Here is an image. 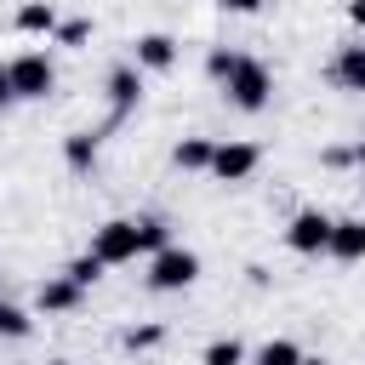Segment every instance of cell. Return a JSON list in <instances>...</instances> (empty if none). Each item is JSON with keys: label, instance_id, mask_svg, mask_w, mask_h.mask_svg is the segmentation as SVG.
I'll return each mask as SVG.
<instances>
[{"label": "cell", "instance_id": "cell-4", "mask_svg": "<svg viewBox=\"0 0 365 365\" xmlns=\"http://www.w3.org/2000/svg\"><path fill=\"white\" fill-rule=\"evenodd\" d=\"M91 257H97L103 268H120V262L143 257V251H137V217H108V222L91 234Z\"/></svg>", "mask_w": 365, "mask_h": 365}, {"label": "cell", "instance_id": "cell-19", "mask_svg": "<svg viewBox=\"0 0 365 365\" xmlns=\"http://www.w3.org/2000/svg\"><path fill=\"white\" fill-rule=\"evenodd\" d=\"M63 274H68V279H74V285H80V291H86V285H97V279H103V262H97V257H91V251H86V257H74V262H68V268H63Z\"/></svg>", "mask_w": 365, "mask_h": 365}, {"label": "cell", "instance_id": "cell-24", "mask_svg": "<svg viewBox=\"0 0 365 365\" xmlns=\"http://www.w3.org/2000/svg\"><path fill=\"white\" fill-rule=\"evenodd\" d=\"M11 103H17V97H11V74H6V63H0V114H6Z\"/></svg>", "mask_w": 365, "mask_h": 365}, {"label": "cell", "instance_id": "cell-1", "mask_svg": "<svg viewBox=\"0 0 365 365\" xmlns=\"http://www.w3.org/2000/svg\"><path fill=\"white\" fill-rule=\"evenodd\" d=\"M222 97L240 108V114H262L268 108V97H274V74L257 63V57H234V68H228V80H222Z\"/></svg>", "mask_w": 365, "mask_h": 365}, {"label": "cell", "instance_id": "cell-25", "mask_svg": "<svg viewBox=\"0 0 365 365\" xmlns=\"http://www.w3.org/2000/svg\"><path fill=\"white\" fill-rule=\"evenodd\" d=\"M348 23H354V29H365V0H348Z\"/></svg>", "mask_w": 365, "mask_h": 365}, {"label": "cell", "instance_id": "cell-13", "mask_svg": "<svg viewBox=\"0 0 365 365\" xmlns=\"http://www.w3.org/2000/svg\"><path fill=\"white\" fill-rule=\"evenodd\" d=\"M211 148H217L211 137H182V143L171 148V165H177V171H211Z\"/></svg>", "mask_w": 365, "mask_h": 365}, {"label": "cell", "instance_id": "cell-18", "mask_svg": "<svg viewBox=\"0 0 365 365\" xmlns=\"http://www.w3.org/2000/svg\"><path fill=\"white\" fill-rule=\"evenodd\" d=\"M165 245H171L165 222H160V217H137V251H148V257H154V251H165Z\"/></svg>", "mask_w": 365, "mask_h": 365}, {"label": "cell", "instance_id": "cell-3", "mask_svg": "<svg viewBox=\"0 0 365 365\" xmlns=\"http://www.w3.org/2000/svg\"><path fill=\"white\" fill-rule=\"evenodd\" d=\"M200 279V257L188 245H165L148 257V291H188Z\"/></svg>", "mask_w": 365, "mask_h": 365}, {"label": "cell", "instance_id": "cell-17", "mask_svg": "<svg viewBox=\"0 0 365 365\" xmlns=\"http://www.w3.org/2000/svg\"><path fill=\"white\" fill-rule=\"evenodd\" d=\"M63 154H68L74 171H91V160H97V137H91V131H74V137L63 143Z\"/></svg>", "mask_w": 365, "mask_h": 365}, {"label": "cell", "instance_id": "cell-16", "mask_svg": "<svg viewBox=\"0 0 365 365\" xmlns=\"http://www.w3.org/2000/svg\"><path fill=\"white\" fill-rule=\"evenodd\" d=\"M257 365H302V348L291 336H274V342L257 348Z\"/></svg>", "mask_w": 365, "mask_h": 365}, {"label": "cell", "instance_id": "cell-6", "mask_svg": "<svg viewBox=\"0 0 365 365\" xmlns=\"http://www.w3.org/2000/svg\"><path fill=\"white\" fill-rule=\"evenodd\" d=\"M331 222L336 217H325V211H297L291 217V228H285V245L297 251V257H325V240H331Z\"/></svg>", "mask_w": 365, "mask_h": 365}, {"label": "cell", "instance_id": "cell-8", "mask_svg": "<svg viewBox=\"0 0 365 365\" xmlns=\"http://www.w3.org/2000/svg\"><path fill=\"white\" fill-rule=\"evenodd\" d=\"M177 63V40L171 34H137V57H131V68H148V74H165Z\"/></svg>", "mask_w": 365, "mask_h": 365}, {"label": "cell", "instance_id": "cell-14", "mask_svg": "<svg viewBox=\"0 0 365 365\" xmlns=\"http://www.w3.org/2000/svg\"><path fill=\"white\" fill-rule=\"evenodd\" d=\"M200 365H245V342L240 336H217V342H205Z\"/></svg>", "mask_w": 365, "mask_h": 365}, {"label": "cell", "instance_id": "cell-21", "mask_svg": "<svg viewBox=\"0 0 365 365\" xmlns=\"http://www.w3.org/2000/svg\"><path fill=\"white\" fill-rule=\"evenodd\" d=\"M165 342V325H131L125 331V348H160Z\"/></svg>", "mask_w": 365, "mask_h": 365}, {"label": "cell", "instance_id": "cell-28", "mask_svg": "<svg viewBox=\"0 0 365 365\" xmlns=\"http://www.w3.org/2000/svg\"><path fill=\"white\" fill-rule=\"evenodd\" d=\"M51 365H74V359H51Z\"/></svg>", "mask_w": 365, "mask_h": 365}, {"label": "cell", "instance_id": "cell-7", "mask_svg": "<svg viewBox=\"0 0 365 365\" xmlns=\"http://www.w3.org/2000/svg\"><path fill=\"white\" fill-rule=\"evenodd\" d=\"M325 257H336V262H365V217H342V222H331Z\"/></svg>", "mask_w": 365, "mask_h": 365}, {"label": "cell", "instance_id": "cell-22", "mask_svg": "<svg viewBox=\"0 0 365 365\" xmlns=\"http://www.w3.org/2000/svg\"><path fill=\"white\" fill-rule=\"evenodd\" d=\"M234 57H240V51H222V46H217V51L205 57V68H211V80H217V86L228 80V68H234Z\"/></svg>", "mask_w": 365, "mask_h": 365}, {"label": "cell", "instance_id": "cell-26", "mask_svg": "<svg viewBox=\"0 0 365 365\" xmlns=\"http://www.w3.org/2000/svg\"><path fill=\"white\" fill-rule=\"evenodd\" d=\"M354 160H359V165H365V137H359V143H354Z\"/></svg>", "mask_w": 365, "mask_h": 365}, {"label": "cell", "instance_id": "cell-9", "mask_svg": "<svg viewBox=\"0 0 365 365\" xmlns=\"http://www.w3.org/2000/svg\"><path fill=\"white\" fill-rule=\"evenodd\" d=\"M108 103H114V120H125V114L143 103V68L120 63V68L108 74Z\"/></svg>", "mask_w": 365, "mask_h": 365}, {"label": "cell", "instance_id": "cell-27", "mask_svg": "<svg viewBox=\"0 0 365 365\" xmlns=\"http://www.w3.org/2000/svg\"><path fill=\"white\" fill-rule=\"evenodd\" d=\"M302 365H325V359H308V354H302Z\"/></svg>", "mask_w": 365, "mask_h": 365}, {"label": "cell", "instance_id": "cell-2", "mask_svg": "<svg viewBox=\"0 0 365 365\" xmlns=\"http://www.w3.org/2000/svg\"><path fill=\"white\" fill-rule=\"evenodd\" d=\"M6 74H11V97H17V103H46L51 86H57V68H51L46 51H23V57H11Z\"/></svg>", "mask_w": 365, "mask_h": 365}, {"label": "cell", "instance_id": "cell-20", "mask_svg": "<svg viewBox=\"0 0 365 365\" xmlns=\"http://www.w3.org/2000/svg\"><path fill=\"white\" fill-rule=\"evenodd\" d=\"M51 40H57V46H86V40H91V23H86V17H68V23H57Z\"/></svg>", "mask_w": 365, "mask_h": 365}, {"label": "cell", "instance_id": "cell-5", "mask_svg": "<svg viewBox=\"0 0 365 365\" xmlns=\"http://www.w3.org/2000/svg\"><path fill=\"white\" fill-rule=\"evenodd\" d=\"M257 165H262V148H257V143H240V137H234V143H217V148H211V177H217V182H245Z\"/></svg>", "mask_w": 365, "mask_h": 365}, {"label": "cell", "instance_id": "cell-12", "mask_svg": "<svg viewBox=\"0 0 365 365\" xmlns=\"http://www.w3.org/2000/svg\"><path fill=\"white\" fill-rule=\"evenodd\" d=\"M17 29L23 34H57V6L51 0H23L17 6Z\"/></svg>", "mask_w": 365, "mask_h": 365}, {"label": "cell", "instance_id": "cell-15", "mask_svg": "<svg viewBox=\"0 0 365 365\" xmlns=\"http://www.w3.org/2000/svg\"><path fill=\"white\" fill-rule=\"evenodd\" d=\"M29 331H34V319H29L17 302H6V297H0V336H6V342H23Z\"/></svg>", "mask_w": 365, "mask_h": 365}, {"label": "cell", "instance_id": "cell-23", "mask_svg": "<svg viewBox=\"0 0 365 365\" xmlns=\"http://www.w3.org/2000/svg\"><path fill=\"white\" fill-rule=\"evenodd\" d=\"M217 6H222V11H234V17H251V11H262L268 0H217Z\"/></svg>", "mask_w": 365, "mask_h": 365}, {"label": "cell", "instance_id": "cell-11", "mask_svg": "<svg viewBox=\"0 0 365 365\" xmlns=\"http://www.w3.org/2000/svg\"><path fill=\"white\" fill-rule=\"evenodd\" d=\"M80 297H86V291H80L68 274H51V279L40 285V308H46V314H68V308H80Z\"/></svg>", "mask_w": 365, "mask_h": 365}, {"label": "cell", "instance_id": "cell-10", "mask_svg": "<svg viewBox=\"0 0 365 365\" xmlns=\"http://www.w3.org/2000/svg\"><path fill=\"white\" fill-rule=\"evenodd\" d=\"M331 80H336L342 91H365V40H354V46H342V51H336Z\"/></svg>", "mask_w": 365, "mask_h": 365}]
</instances>
